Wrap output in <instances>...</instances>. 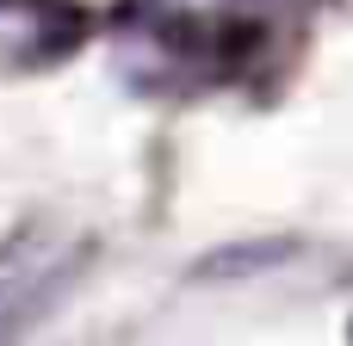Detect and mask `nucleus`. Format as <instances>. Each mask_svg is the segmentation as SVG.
Masks as SVG:
<instances>
[{"instance_id": "1", "label": "nucleus", "mask_w": 353, "mask_h": 346, "mask_svg": "<svg viewBox=\"0 0 353 346\" xmlns=\"http://www.w3.org/2000/svg\"><path fill=\"white\" fill-rule=\"evenodd\" d=\"M254 6L261 0H137V25L174 62L230 68L242 37L254 31Z\"/></svg>"}, {"instance_id": "4", "label": "nucleus", "mask_w": 353, "mask_h": 346, "mask_svg": "<svg viewBox=\"0 0 353 346\" xmlns=\"http://www.w3.org/2000/svg\"><path fill=\"white\" fill-rule=\"evenodd\" d=\"M347 340H353V328H347Z\"/></svg>"}, {"instance_id": "2", "label": "nucleus", "mask_w": 353, "mask_h": 346, "mask_svg": "<svg viewBox=\"0 0 353 346\" xmlns=\"http://www.w3.org/2000/svg\"><path fill=\"white\" fill-rule=\"evenodd\" d=\"M81 248L56 241L50 229H25L0 248V346H12L74 279Z\"/></svg>"}, {"instance_id": "3", "label": "nucleus", "mask_w": 353, "mask_h": 346, "mask_svg": "<svg viewBox=\"0 0 353 346\" xmlns=\"http://www.w3.org/2000/svg\"><path fill=\"white\" fill-rule=\"evenodd\" d=\"M43 25L56 31H81V19L62 6V0H0V50L25 56V62H50L62 56L56 37H43Z\"/></svg>"}]
</instances>
